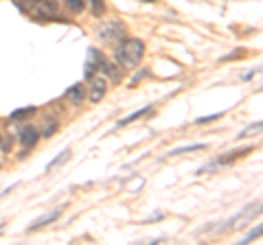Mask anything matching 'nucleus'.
I'll return each instance as SVG.
<instances>
[{"label":"nucleus","mask_w":263,"mask_h":245,"mask_svg":"<svg viewBox=\"0 0 263 245\" xmlns=\"http://www.w3.org/2000/svg\"><path fill=\"white\" fill-rule=\"evenodd\" d=\"M259 212H261V201H257V204H254V206H248V208H245L244 212L239 214V217L230 219V221H228V223H237V228H241L245 221H250V219H254V217H257Z\"/></svg>","instance_id":"5"},{"label":"nucleus","mask_w":263,"mask_h":245,"mask_svg":"<svg viewBox=\"0 0 263 245\" xmlns=\"http://www.w3.org/2000/svg\"><path fill=\"white\" fill-rule=\"evenodd\" d=\"M18 138H20L22 147H24V151L20 153V158H24V153L29 151L31 147H35V142H38V140H39V131L35 129L33 125H26V127H22V129H20V134H18Z\"/></svg>","instance_id":"2"},{"label":"nucleus","mask_w":263,"mask_h":245,"mask_svg":"<svg viewBox=\"0 0 263 245\" xmlns=\"http://www.w3.org/2000/svg\"><path fill=\"white\" fill-rule=\"evenodd\" d=\"M143 55H145V44L143 39H136V37L121 42L116 46V51H114L116 61L121 66H125V68H136L140 64V59H143Z\"/></svg>","instance_id":"1"},{"label":"nucleus","mask_w":263,"mask_h":245,"mask_svg":"<svg viewBox=\"0 0 263 245\" xmlns=\"http://www.w3.org/2000/svg\"><path fill=\"white\" fill-rule=\"evenodd\" d=\"M147 112H149V105H147V107H143V109H136V112H134V114H130V116L121 118V121H118V122H116V125H114V127H116V129H121V127L130 125L132 121H136V118H138V116H143V114H147Z\"/></svg>","instance_id":"10"},{"label":"nucleus","mask_w":263,"mask_h":245,"mask_svg":"<svg viewBox=\"0 0 263 245\" xmlns=\"http://www.w3.org/2000/svg\"><path fill=\"white\" fill-rule=\"evenodd\" d=\"M66 96H68V101H70L73 105H79V103L83 101V88L77 83V86H73L68 92H66Z\"/></svg>","instance_id":"9"},{"label":"nucleus","mask_w":263,"mask_h":245,"mask_svg":"<svg viewBox=\"0 0 263 245\" xmlns=\"http://www.w3.org/2000/svg\"><path fill=\"white\" fill-rule=\"evenodd\" d=\"M66 2V9L70 13H81L83 11V0H64Z\"/></svg>","instance_id":"15"},{"label":"nucleus","mask_w":263,"mask_h":245,"mask_svg":"<svg viewBox=\"0 0 263 245\" xmlns=\"http://www.w3.org/2000/svg\"><path fill=\"white\" fill-rule=\"evenodd\" d=\"M11 147H13V140H11V136H9L7 142H2V151H11Z\"/></svg>","instance_id":"19"},{"label":"nucleus","mask_w":263,"mask_h":245,"mask_svg":"<svg viewBox=\"0 0 263 245\" xmlns=\"http://www.w3.org/2000/svg\"><path fill=\"white\" fill-rule=\"evenodd\" d=\"M143 2H153V0H143Z\"/></svg>","instance_id":"21"},{"label":"nucleus","mask_w":263,"mask_h":245,"mask_svg":"<svg viewBox=\"0 0 263 245\" xmlns=\"http://www.w3.org/2000/svg\"><path fill=\"white\" fill-rule=\"evenodd\" d=\"M88 2H90V9H92V16H103L105 13V2L103 0H88Z\"/></svg>","instance_id":"14"},{"label":"nucleus","mask_w":263,"mask_h":245,"mask_svg":"<svg viewBox=\"0 0 263 245\" xmlns=\"http://www.w3.org/2000/svg\"><path fill=\"white\" fill-rule=\"evenodd\" d=\"M206 149V144L202 142V144H187V147H178V149H173V151H169L167 156H180V153H191V151H204Z\"/></svg>","instance_id":"11"},{"label":"nucleus","mask_w":263,"mask_h":245,"mask_svg":"<svg viewBox=\"0 0 263 245\" xmlns=\"http://www.w3.org/2000/svg\"><path fill=\"white\" fill-rule=\"evenodd\" d=\"M33 114H35V107H20V109H13V112L9 114V121L18 122V121H22V118H26V116H33Z\"/></svg>","instance_id":"8"},{"label":"nucleus","mask_w":263,"mask_h":245,"mask_svg":"<svg viewBox=\"0 0 263 245\" xmlns=\"http://www.w3.org/2000/svg\"><path fill=\"white\" fill-rule=\"evenodd\" d=\"M224 116V112H217V114H210V116H200L197 118V125H206V122H213V121H219Z\"/></svg>","instance_id":"18"},{"label":"nucleus","mask_w":263,"mask_h":245,"mask_svg":"<svg viewBox=\"0 0 263 245\" xmlns=\"http://www.w3.org/2000/svg\"><path fill=\"white\" fill-rule=\"evenodd\" d=\"M0 234H2V228H0Z\"/></svg>","instance_id":"22"},{"label":"nucleus","mask_w":263,"mask_h":245,"mask_svg":"<svg viewBox=\"0 0 263 245\" xmlns=\"http://www.w3.org/2000/svg\"><path fill=\"white\" fill-rule=\"evenodd\" d=\"M261 127H263V122H261V121L252 122V125H248L244 131H239V134H237V138H239V140H241V138H245V136H248V134H254V131H259V129H261Z\"/></svg>","instance_id":"16"},{"label":"nucleus","mask_w":263,"mask_h":245,"mask_svg":"<svg viewBox=\"0 0 263 245\" xmlns=\"http://www.w3.org/2000/svg\"><path fill=\"white\" fill-rule=\"evenodd\" d=\"M121 37H125V26H123L121 22H112V24H108L105 29H101V39H105V42L121 39Z\"/></svg>","instance_id":"3"},{"label":"nucleus","mask_w":263,"mask_h":245,"mask_svg":"<svg viewBox=\"0 0 263 245\" xmlns=\"http://www.w3.org/2000/svg\"><path fill=\"white\" fill-rule=\"evenodd\" d=\"M261 232H263V228H261V223H259L257 228H254V230H250L248 234L244 236V241H241V245H245V243H250V241L252 239H259V236H261Z\"/></svg>","instance_id":"17"},{"label":"nucleus","mask_w":263,"mask_h":245,"mask_svg":"<svg viewBox=\"0 0 263 245\" xmlns=\"http://www.w3.org/2000/svg\"><path fill=\"white\" fill-rule=\"evenodd\" d=\"M68 158H70V149H64V151H61L59 156L55 158V160H53V162H48L46 171H53V169H55L57 164H61V162H66V160H68Z\"/></svg>","instance_id":"13"},{"label":"nucleus","mask_w":263,"mask_h":245,"mask_svg":"<svg viewBox=\"0 0 263 245\" xmlns=\"http://www.w3.org/2000/svg\"><path fill=\"white\" fill-rule=\"evenodd\" d=\"M38 2H39V0H13V4H16L22 13H29Z\"/></svg>","instance_id":"12"},{"label":"nucleus","mask_w":263,"mask_h":245,"mask_svg":"<svg viewBox=\"0 0 263 245\" xmlns=\"http://www.w3.org/2000/svg\"><path fill=\"white\" fill-rule=\"evenodd\" d=\"M250 151H252V147L232 149V151H228V153H224V156H219L217 160H215V164H219V166H224V164H230V162H235L237 158H244L245 153H250Z\"/></svg>","instance_id":"6"},{"label":"nucleus","mask_w":263,"mask_h":245,"mask_svg":"<svg viewBox=\"0 0 263 245\" xmlns=\"http://www.w3.org/2000/svg\"><path fill=\"white\" fill-rule=\"evenodd\" d=\"M145 74H147V70H140V72H138V74H136V77H134V79H132V86H134V83H136V81H140V79H143V77H145Z\"/></svg>","instance_id":"20"},{"label":"nucleus","mask_w":263,"mask_h":245,"mask_svg":"<svg viewBox=\"0 0 263 245\" xmlns=\"http://www.w3.org/2000/svg\"><path fill=\"white\" fill-rule=\"evenodd\" d=\"M61 217V208H55V210H51L48 214H44V217H39V219H35L33 223H31L29 228H26V232H35V230H39V228H44V226H48V223H53V221H57V219Z\"/></svg>","instance_id":"4"},{"label":"nucleus","mask_w":263,"mask_h":245,"mask_svg":"<svg viewBox=\"0 0 263 245\" xmlns=\"http://www.w3.org/2000/svg\"><path fill=\"white\" fill-rule=\"evenodd\" d=\"M105 90H108V86H105L103 79H94L92 86H90V96H88L90 103H99V101L105 96Z\"/></svg>","instance_id":"7"}]
</instances>
